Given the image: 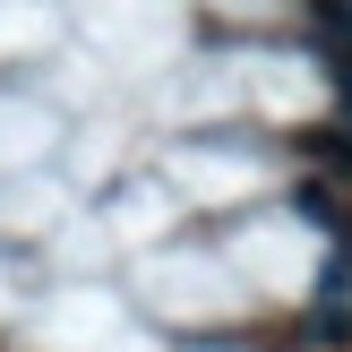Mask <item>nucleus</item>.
Instances as JSON below:
<instances>
[{"label":"nucleus","instance_id":"obj_1","mask_svg":"<svg viewBox=\"0 0 352 352\" xmlns=\"http://www.w3.org/2000/svg\"><path fill=\"white\" fill-rule=\"evenodd\" d=\"M309 34L327 60H352V0H309Z\"/></svg>","mask_w":352,"mask_h":352}]
</instances>
